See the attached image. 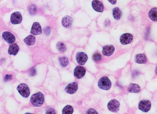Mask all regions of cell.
<instances>
[{
  "label": "cell",
  "mask_w": 157,
  "mask_h": 114,
  "mask_svg": "<svg viewBox=\"0 0 157 114\" xmlns=\"http://www.w3.org/2000/svg\"><path fill=\"white\" fill-rule=\"evenodd\" d=\"M57 48L58 50L59 51H60L61 52H64L66 51V47L65 44L62 42H59L58 43L57 45Z\"/></svg>",
  "instance_id": "d4e9b609"
},
{
  "label": "cell",
  "mask_w": 157,
  "mask_h": 114,
  "mask_svg": "<svg viewBox=\"0 0 157 114\" xmlns=\"http://www.w3.org/2000/svg\"><path fill=\"white\" fill-rule=\"evenodd\" d=\"M19 51V47L17 44L14 43L10 45L8 49V53L11 55H15Z\"/></svg>",
  "instance_id": "e0dca14e"
},
{
  "label": "cell",
  "mask_w": 157,
  "mask_h": 114,
  "mask_svg": "<svg viewBox=\"0 0 157 114\" xmlns=\"http://www.w3.org/2000/svg\"><path fill=\"white\" fill-rule=\"evenodd\" d=\"M87 113L88 114H97V112H96V111L94 109H90L88 110Z\"/></svg>",
  "instance_id": "f1b7e54d"
},
{
  "label": "cell",
  "mask_w": 157,
  "mask_h": 114,
  "mask_svg": "<svg viewBox=\"0 0 157 114\" xmlns=\"http://www.w3.org/2000/svg\"><path fill=\"white\" fill-rule=\"evenodd\" d=\"M28 10H29V13L30 14L32 15H34L35 14H36V12H37V7H36V5H31L29 7Z\"/></svg>",
  "instance_id": "cb8c5ba5"
},
{
  "label": "cell",
  "mask_w": 157,
  "mask_h": 114,
  "mask_svg": "<svg viewBox=\"0 0 157 114\" xmlns=\"http://www.w3.org/2000/svg\"><path fill=\"white\" fill-rule=\"evenodd\" d=\"M128 91L131 93H138L140 91V88L136 84H130L128 88Z\"/></svg>",
  "instance_id": "d6986e66"
},
{
  "label": "cell",
  "mask_w": 157,
  "mask_h": 114,
  "mask_svg": "<svg viewBox=\"0 0 157 114\" xmlns=\"http://www.w3.org/2000/svg\"><path fill=\"white\" fill-rule=\"evenodd\" d=\"M2 38L9 44H12L15 41V37L13 34L9 32H5L2 33Z\"/></svg>",
  "instance_id": "ba28073f"
},
{
  "label": "cell",
  "mask_w": 157,
  "mask_h": 114,
  "mask_svg": "<svg viewBox=\"0 0 157 114\" xmlns=\"http://www.w3.org/2000/svg\"><path fill=\"white\" fill-rule=\"evenodd\" d=\"M46 114H55V112L54 109L49 108L46 110Z\"/></svg>",
  "instance_id": "83f0119b"
},
{
  "label": "cell",
  "mask_w": 157,
  "mask_h": 114,
  "mask_svg": "<svg viewBox=\"0 0 157 114\" xmlns=\"http://www.w3.org/2000/svg\"><path fill=\"white\" fill-rule=\"evenodd\" d=\"M24 42L28 46H33L36 42V38L33 35H29L24 39Z\"/></svg>",
  "instance_id": "ac0fdd59"
},
{
  "label": "cell",
  "mask_w": 157,
  "mask_h": 114,
  "mask_svg": "<svg viewBox=\"0 0 157 114\" xmlns=\"http://www.w3.org/2000/svg\"><path fill=\"white\" fill-rule=\"evenodd\" d=\"M22 21V16L20 12H15L12 14L11 22L13 24H20Z\"/></svg>",
  "instance_id": "8fae6325"
},
{
  "label": "cell",
  "mask_w": 157,
  "mask_h": 114,
  "mask_svg": "<svg viewBox=\"0 0 157 114\" xmlns=\"http://www.w3.org/2000/svg\"><path fill=\"white\" fill-rule=\"evenodd\" d=\"M113 15L116 20H119L122 17V12L118 8H114L113 10Z\"/></svg>",
  "instance_id": "44dd1931"
},
{
  "label": "cell",
  "mask_w": 157,
  "mask_h": 114,
  "mask_svg": "<svg viewBox=\"0 0 157 114\" xmlns=\"http://www.w3.org/2000/svg\"><path fill=\"white\" fill-rule=\"evenodd\" d=\"M73 19L70 16H66L63 18L62 23L63 26L66 28H70L72 25Z\"/></svg>",
  "instance_id": "9a60e30c"
},
{
  "label": "cell",
  "mask_w": 157,
  "mask_h": 114,
  "mask_svg": "<svg viewBox=\"0 0 157 114\" xmlns=\"http://www.w3.org/2000/svg\"><path fill=\"white\" fill-rule=\"evenodd\" d=\"M59 61L61 66L65 67L67 66L69 63V60L68 58L66 57H63L59 58Z\"/></svg>",
  "instance_id": "7402d4cb"
},
{
  "label": "cell",
  "mask_w": 157,
  "mask_h": 114,
  "mask_svg": "<svg viewBox=\"0 0 157 114\" xmlns=\"http://www.w3.org/2000/svg\"><path fill=\"white\" fill-rule=\"evenodd\" d=\"M44 101V95L41 92H38L31 96L30 101L34 107H41L43 104Z\"/></svg>",
  "instance_id": "6da1fadb"
},
{
  "label": "cell",
  "mask_w": 157,
  "mask_h": 114,
  "mask_svg": "<svg viewBox=\"0 0 157 114\" xmlns=\"http://www.w3.org/2000/svg\"><path fill=\"white\" fill-rule=\"evenodd\" d=\"M135 60L138 64H145L147 61L146 57L144 54H139L136 55Z\"/></svg>",
  "instance_id": "2e32d148"
},
{
  "label": "cell",
  "mask_w": 157,
  "mask_h": 114,
  "mask_svg": "<svg viewBox=\"0 0 157 114\" xmlns=\"http://www.w3.org/2000/svg\"><path fill=\"white\" fill-rule=\"evenodd\" d=\"M149 16L152 21L157 22V8H154L151 9L149 13Z\"/></svg>",
  "instance_id": "ffe728a7"
},
{
  "label": "cell",
  "mask_w": 157,
  "mask_h": 114,
  "mask_svg": "<svg viewBox=\"0 0 157 114\" xmlns=\"http://www.w3.org/2000/svg\"><path fill=\"white\" fill-rule=\"evenodd\" d=\"M17 90L23 97L27 98L29 96L30 94V89L27 84L22 83L19 84L17 88Z\"/></svg>",
  "instance_id": "3957f363"
},
{
  "label": "cell",
  "mask_w": 157,
  "mask_h": 114,
  "mask_svg": "<svg viewBox=\"0 0 157 114\" xmlns=\"http://www.w3.org/2000/svg\"><path fill=\"white\" fill-rule=\"evenodd\" d=\"M12 76L11 75H6L4 78V81L5 82H8V81H11L12 79Z\"/></svg>",
  "instance_id": "4316f807"
},
{
  "label": "cell",
  "mask_w": 157,
  "mask_h": 114,
  "mask_svg": "<svg viewBox=\"0 0 157 114\" xmlns=\"http://www.w3.org/2000/svg\"><path fill=\"white\" fill-rule=\"evenodd\" d=\"M78 89V86L76 82L71 83L65 88V91L69 94H72L75 93Z\"/></svg>",
  "instance_id": "30bf717a"
},
{
  "label": "cell",
  "mask_w": 157,
  "mask_h": 114,
  "mask_svg": "<svg viewBox=\"0 0 157 114\" xmlns=\"http://www.w3.org/2000/svg\"><path fill=\"white\" fill-rule=\"evenodd\" d=\"M31 33L34 35H39L42 33V29L38 22H34L31 27Z\"/></svg>",
  "instance_id": "4fadbf2b"
},
{
  "label": "cell",
  "mask_w": 157,
  "mask_h": 114,
  "mask_svg": "<svg viewBox=\"0 0 157 114\" xmlns=\"http://www.w3.org/2000/svg\"><path fill=\"white\" fill-rule=\"evenodd\" d=\"M133 37L131 34L125 33L122 34L120 38V41L124 45L129 44L132 41Z\"/></svg>",
  "instance_id": "52a82bcc"
},
{
  "label": "cell",
  "mask_w": 157,
  "mask_h": 114,
  "mask_svg": "<svg viewBox=\"0 0 157 114\" xmlns=\"http://www.w3.org/2000/svg\"><path fill=\"white\" fill-rule=\"evenodd\" d=\"M120 103L117 100H112L109 101L107 107L108 109L112 112H117L119 110Z\"/></svg>",
  "instance_id": "9c48e42d"
},
{
  "label": "cell",
  "mask_w": 157,
  "mask_h": 114,
  "mask_svg": "<svg viewBox=\"0 0 157 114\" xmlns=\"http://www.w3.org/2000/svg\"><path fill=\"white\" fill-rule=\"evenodd\" d=\"M151 107V103L147 100H142L139 103L138 107L139 109L143 112H147L149 111Z\"/></svg>",
  "instance_id": "277c9868"
},
{
  "label": "cell",
  "mask_w": 157,
  "mask_h": 114,
  "mask_svg": "<svg viewBox=\"0 0 157 114\" xmlns=\"http://www.w3.org/2000/svg\"><path fill=\"white\" fill-rule=\"evenodd\" d=\"M92 59L93 61L95 62H97L98 61H100L102 59V56L99 53H96L94 54L92 57Z\"/></svg>",
  "instance_id": "484cf974"
},
{
  "label": "cell",
  "mask_w": 157,
  "mask_h": 114,
  "mask_svg": "<svg viewBox=\"0 0 157 114\" xmlns=\"http://www.w3.org/2000/svg\"><path fill=\"white\" fill-rule=\"evenodd\" d=\"M35 74H36V70H35V69H32V70H31V72H30L31 75L33 76L35 75Z\"/></svg>",
  "instance_id": "f546056e"
},
{
  "label": "cell",
  "mask_w": 157,
  "mask_h": 114,
  "mask_svg": "<svg viewBox=\"0 0 157 114\" xmlns=\"http://www.w3.org/2000/svg\"><path fill=\"white\" fill-rule=\"evenodd\" d=\"M86 70L84 67L81 66H77L75 67L74 71V74L75 78L81 79L84 76Z\"/></svg>",
  "instance_id": "8992f818"
},
{
  "label": "cell",
  "mask_w": 157,
  "mask_h": 114,
  "mask_svg": "<svg viewBox=\"0 0 157 114\" xmlns=\"http://www.w3.org/2000/svg\"><path fill=\"white\" fill-rule=\"evenodd\" d=\"M108 1L111 4L115 5L116 3L117 0H108Z\"/></svg>",
  "instance_id": "4dcf8cb0"
},
{
  "label": "cell",
  "mask_w": 157,
  "mask_h": 114,
  "mask_svg": "<svg viewBox=\"0 0 157 114\" xmlns=\"http://www.w3.org/2000/svg\"><path fill=\"white\" fill-rule=\"evenodd\" d=\"M73 108L70 105H67L63 108V114H72L73 112Z\"/></svg>",
  "instance_id": "603a6c76"
},
{
  "label": "cell",
  "mask_w": 157,
  "mask_h": 114,
  "mask_svg": "<svg viewBox=\"0 0 157 114\" xmlns=\"http://www.w3.org/2000/svg\"><path fill=\"white\" fill-rule=\"evenodd\" d=\"M114 50H115V48L113 45H106L103 47L102 52L103 54L105 56L110 57L113 54Z\"/></svg>",
  "instance_id": "7c38bea8"
},
{
  "label": "cell",
  "mask_w": 157,
  "mask_h": 114,
  "mask_svg": "<svg viewBox=\"0 0 157 114\" xmlns=\"http://www.w3.org/2000/svg\"><path fill=\"white\" fill-rule=\"evenodd\" d=\"M88 55L84 52H78L76 55V60L79 65H84L88 61Z\"/></svg>",
  "instance_id": "5b68a950"
},
{
  "label": "cell",
  "mask_w": 157,
  "mask_h": 114,
  "mask_svg": "<svg viewBox=\"0 0 157 114\" xmlns=\"http://www.w3.org/2000/svg\"><path fill=\"white\" fill-rule=\"evenodd\" d=\"M98 86L100 89L103 90H109L111 86V82L106 76L102 77L98 82Z\"/></svg>",
  "instance_id": "7a4b0ae2"
},
{
  "label": "cell",
  "mask_w": 157,
  "mask_h": 114,
  "mask_svg": "<svg viewBox=\"0 0 157 114\" xmlns=\"http://www.w3.org/2000/svg\"><path fill=\"white\" fill-rule=\"evenodd\" d=\"M92 8L96 11L102 12L104 10L103 5L102 2L97 0H94L92 2Z\"/></svg>",
  "instance_id": "5bb4252c"
}]
</instances>
